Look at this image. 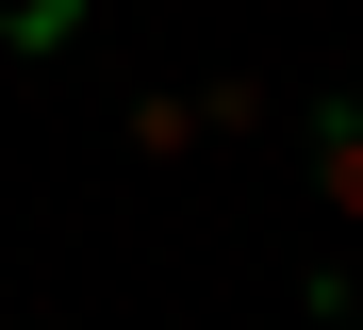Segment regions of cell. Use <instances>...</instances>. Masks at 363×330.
I'll return each mask as SVG.
<instances>
[{
  "label": "cell",
  "instance_id": "1",
  "mask_svg": "<svg viewBox=\"0 0 363 330\" xmlns=\"http://www.w3.org/2000/svg\"><path fill=\"white\" fill-rule=\"evenodd\" d=\"M314 182H330V215L363 231V99H314Z\"/></svg>",
  "mask_w": 363,
  "mask_h": 330
},
{
  "label": "cell",
  "instance_id": "2",
  "mask_svg": "<svg viewBox=\"0 0 363 330\" xmlns=\"http://www.w3.org/2000/svg\"><path fill=\"white\" fill-rule=\"evenodd\" d=\"M67 17H83V0H17V17H0V33H17V50H50Z\"/></svg>",
  "mask_w": 363,
  "mask_h": 330
},
{
  "label": "cell",
  "instance_id": "3",
  "mask_svg": "<svg viewBox=\"0 0 363 330\" xmlns=\"http://www.w3.org/2000/svg\"><path fill=\"white\" fill-rule=\"evenodd\" d=\"M0 330H17V314H0Z\"/></svg>",
  "mask_w": 363,
  "mask_h": 330
}]
</instances>
